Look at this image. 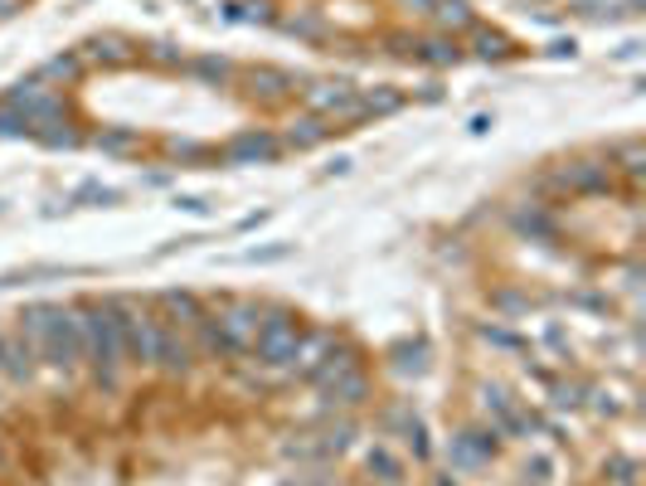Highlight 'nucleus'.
<instances>
[{
	"mask_svg": "<svg viewBox=\"0 0 646 486\" xmlns=\"http://www.w3.org/2000/svg\"><path fill=\"white\" fill-rule=\"evenodd\" d=\"M438 486H452V482H438Z\"/></svg>",
	"mask_w": 646,
	"mask_h": 486,
	"instance_id": "obj_21",
	"label": "nucleus"
},
{
	"mask_svg": "<svg viewBox=\"0 0 646 486\" xmlns=\"http://www.w3.org/2000/svg\"><path fill=\"white\" fill-rule=\"evenodd\" d=\"M112 317H117V336H123V356L131 365H156V336H160V321L141 307H127V302H112Z\"/></svg>",
	"mask_w": 646,
	"mask_h": 486,
	"instance_id": "obj_3",
	"label": "nucleus"
},
{
	"mask_svg": "<svg viewBox=\"0 0 646 486\" xmlns=\"http://www.w3.org/2000/svg\"><path fill=\"white\" fill-rule=\"evenodd\" d=\"M190 74H199V78H228V64L209 54V59H195V64H190Z\"/></svg>",
	"mask_w": 646,
	"mask_h": 486,
	"instance_id": "obj_19",
	"label": "nucleus"
},
{
	"mask_svg": "<svg viewBox=\"0 0 646 486\" xmlns=\"http://www.w3.org/2000/svg\"><path fill=\"white\" fill-rule=\"evenodd\" d=\"M98 146L102 152H127V146H137V132H102Z\"/></svg>",
	"mask_w": 646,
	"mask_h": 486,
	"instance_id": "obj_17",
	"label": "nucleus"
},
{
	"mask_svg": "<svg viewBox=\"0 0 646 486\" xmlns=\"http://www.w3.org/2000/svg\"><path fill=\"white\" fill-rule=\"evenodd\" d=\"M273 156H277V142L267 132H244L238 142L224 146V161H234V166L238 161H273Z\"/></svg>",
	"mask_w": 646,
	"mask_h": 486,
	"instance_id": "obj_8",
	"label": "nucleus"
},
{
	"mask_svg": "<svg viewBox=\"0 0 646 486\" xmlns=\"http://www.w3.org/2000/svg\"><path fill=\"white\" fill-rule=\"evenodd\" d=\"M321 137H326V117H306L292 127V146H316Z\"/></svg>",
	"mask_w": 646,
	"mask_h": 486,
	"instance_id": "obj_15",
	"label": "nucleus"
},
{
	"mask_svg": "<svg viewBox=\"0 0 646 486\" xmlns=\"http://www.w3.org/2000/svg\"><path fill=\"white\" fill-rule=\"evenodd\" d=\"M287 88H292V78H287V74H277V69H258V74H253V93H258L263 103L287 98Z\"/></svg>",
	"mask_w": 646,
	"mask_h": 486,
	"instance_id": "obj_12",
	"label": "nucleus"
},
{
	"mask_svg": "<svg viewBox=\"0 0 646 486\" xmlns=\"http://www.w3.org/2000/svg\"><path fill=\"white\" fill-rule=\"evenodd\" d=\"M302 331H297V321H292L287 312H273L267 321H258V336H253V356H258L263 365H287V360H297L302 356Z\"/></svg>",
	"mask_w": 646,
	"mask_h": 486,
	"instance_id": "obj_4",
	"label": "nucleus"
},
{
	"mask_svg": "<svg viewBox=\"0 0 646 486\" xmlns=\"http://www.w3.org/2000/svg\"><path fill=\"white\" fill-rule=\"evenodd\" d=\"M78 331H84V360L92 365V380L102 389L117 385L123 375V336H117V317H112V302H92L78 312Z\"/></svg>",
	"mask_w": 646,
	"mask_h": 486,
	"instance_id": "obj_2",
	"label": "nucleus"
},
{
	"mask_svg": "<svg viewBox=\"0 0 646 486\" xmlns=\"http://www.w3.org/2000/svg\"><path fill=\"white\" fill-rule=\"evenodd\" d=\"M35 365H39V350H35L30 336H25V331L0 336V375H6V380L25 385L35 375Z\"/></svg>",
	"mask_w": 646,
	"mask_h": 486,
	"instance_id": "obj_5",
	"label": "nucleus"
},
{
	"mask_svg": "<svg viewBox=\"0 0 646 486\" xmlns=\"http://www.w3.org/2000/svg\"><path fill=\"white\" fill-rule=\"evenodd\" d=\"M477 54H481V59H501V54H510V45H506V39L501 35H487V30H477Z\"/></svg>",
	"mask_w": 646,
	"mask_h": 486,
	"instance_id": "obj_16",
	"label": "nucleus"
},
{
	"mask_svg": "<svg viewBox=\"0 0 646 486\" xmlns=\"http://www.w3.org/2000/svg\"><path fill=\"white\" fill-rule=\"evenodd\" d=\"M160 302H166V307H170V312H175V317H185V321H180V327H195V321H199V317H205V307H199V302H195V297H190V292H166V297H160Z\"/></svg>",
	"mask_w": 646,
	"mask_h": 486,
	"instance_id": "obj_13",
	"label": "nucleus"
},
{
	"mask_svg": "<svg viewBox=\"0 0 646 486\" xmlns=\"http://www.w3.org/2000/svg\"><path fill=\"white\" fill-rule=\"evenodd\" d=\"M0 336H6V331H0Z\"/></svg>",
	"mask_w": 646,
	"mask_h": 486,
	"instance_id": "obj_22",
	"label": "nucleus"
},
{
	"mask_svg": "<svg viewBox=\"0 0 646 486\" xmlns=\"http://www.w3.org/2000/svg\"><path fill=\"white\" fill-rule=\"evenodd\" d=\"M496 448H501V428H472V434L452 438V463L457 467H481L491 463Z\"/></svg>",
	"mask_w": 646,
	"mask_h": 486,
	"instance_id": "obj_7",
	"label": "nucleus"
},
{
	"mask_svg": "<svg viewBox=\"0 0 646 486\" xmlns=\"http://www.w3.org/2000/svg\"><path fill=\"white\" fill-rule=\"evenodd\" d=\"M413 59H423V64H457V59H462V49H457V39L438 35V39H419V45H413Z\"/></svg>",
	"mask_w": 646,
	"mask_h": 486,
	"instance_id": "obj_10",
	"label": "nucleus"
},
{
	"mask_svg": "<svg viewBox=\"0 0 646 486\" xmlns=\"http://www.w3.org/2000/svg\"><path fill=\"white\" fill-rule=\"evenodd\" d=\"M78 74H84V64H78L74 54H59V59L49 64V78H78Z\"/></svg>",
	"mask_w": 646,
	"mask_h": 486,
	"instance_id": "obj_18",
	"label": "nucleus"
},
{
	"mask_svg": "<svg viewBox=\"0 0 646 486\" xmlns=\"http://www.w3.org/2000/svg\"><path fill=\"white\" fill-rule=\"evenodd\" d=\"M20 331L35 341L39 360L59 375H74L84 360V331H78V312L69 307H30L20 317Z\"/></svg>",
	"mask_w": 646,
	"mask_h": 486,
	"instance_id": "obj_1",
	"label": "nucleus"
},
{
	"mask_svg": "<svg viewBox=\"0 0 646 486\" xmlns=\"http://www.w3.org/2000/svg\"><path fill=\"white\" fill-rule=\"evenodd\" d=\"M365 467H370L380 482H389V486H399V482H403V457H399V453H389L384 443H380V448H374V453L365 457Z\"/></svg>",
	"mask_w": 646,
	"mask_h": 486,
	"instance_id": "obj_11",
	"label": "nucleus"
},
{
	"mask_svg": "<svg viewBox=\"0 0 646 486\" xmlns=\"http://www.w3.org/2000/svg\"><path fill=\"white\" fill-rule=\"evenodd\" d=\"M399 6H409V10H419V16H428V10H433V0H399Z\"/></svg>",
	"mask_w": 646,
	"mask_h": 486,
	"instance_id": "obj_20",
	"label": "nucleus"
},
{
	"mask_svg": "<svg viewBox=\"0 0 646 486\" xmlns=\"http://www.w3.org/2000/svg\"><path fill=\"white\" fill-rule=\"evenodd\" d=\"M156 365L166 375H185L195 365V350H190V341L180 336V327L175 321H160V336H156Z\"/></svg>",
	"mask_w": 646,
	"mask_h": 486,
	"instance_id": "obj_6",
	"label": "nucleus"
},
{
	"mask_svg": "<svg viewBox=\"0 0 646 486\" xmlns=\"http://www.w3.org/2000/svg\"><path fill=\"white\" fill-rule=\"evenodd\" d=\"M428 16H433L442 30H477V16H472V6H467V0H433V10H428Z\"/></svg>",
	"mask_w": 646,
	"mask_h": 486,
	"instance_id": "obj_9",
	"label": "nucleus"
},
{
	"mask_svg": "<svg viewBox=\"0 0 646 486\" xmlns=\"http://www.w3.org/2000/svg\"><path fill=\"white\" fill-rule=\"evenodd\" d=\"M92 59H107V64H127L131 59V49H127V39H117V35H107V39H92L88 45Z\"/></svg>",
	"mask_w": 646,
	"mask_h": 486,
	"instance_id": "obj_14",
	"label": "nucleus"
}]
</instances>
